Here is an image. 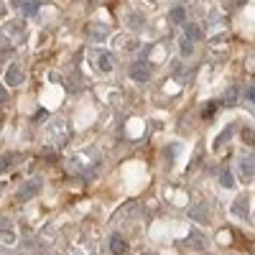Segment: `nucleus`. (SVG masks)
<instances>
[{
	"mask_svg": "<svg viewBox=\"0 0 255 255\" xmlns=\"http://www.w3.org/2000/svg\"><path fill=\"white\" fill-rule=\"evenodd\" d=\"M130 77L135 82H148V79H151V67H148L145 61H135L130 67Z\"/></svg>",
	"mask_w": 255,
	"mask_h": 255,
	"instance_id": "1",
	"label": "nucleus"
},
{
	"mask_svg": "<svg viewBox=\"0 0 255 255\" xmlns=\"http://www.w3.org/2000/svg\"><path fill=\"white\" fill-rule=\"evenodd\" d=\"M240 176L245 181H250L255 176V156H243L240 158Z\"/></svg>",
	"mask_w": 255,
	"mask_h": 255,
	"instance_id": "2",
	"label": "nucleus"
},
{
	"mask_svg": "<svg viewBox=\"0 0 255 255\" xmlns=\"http://www.w3.org/2000/svg\"><path fill=\"white\" fill-rule=\"evenodd\" d=\"M5 82L10 84V87L20 84V82H23V69H20L18 64H10V67H8V72H5Z\"/></svg>",
	"mask_w": 255,
	"mask_h": 255,
	"instance_id": "3",
	"label": "nucleus"
},
{
	"mask_svg": "<svg viewBox=\"0 0 255 255\" xmlns=\"http://www.w3.org/2000/svg\"><path fill=\"white\" fill-rule=\"evenodd\" d=\"M110 250H113V255H125V253H128V245H125L123 238L115 235V238L110 240Z\"/></svg>",
	"mask_w": 255,
	"mask_h": 255,
	"instance_id": "4",
	"label": "nucleus"
},
{
	"mask_svg": "<svg viewBox=\"0 0 255 255\" xmlns=\"http://www.w3.org/2000/svg\"><path fill=\"white\" fill-rule=\"evenodd\" d=\"M38 186H41V184H38V181H31V184H26V186H23V189H20V191H18V199H26V197H28V194H33V191H36V189H38Z\"/></svg>",
	"mask_w": 255,
	"mask_h": 255,
	"instance_id": "5",
	"label": "nucleus"
},
{
	"mask_svg": "<svg viewBox=\"0 0 255 255\" xmlns=\"http://www.w3.org/2000/svg\"><path fill=\"white\" fill-rule=\"evenodd\" d=\"M97 64H100V69H102V72H110V69H113V61H110V54H100Z\"/></svg>",
	"mask_w": 255,
	"mask_h": 255,
	"instance_id": "6",
	"label": "nucleus"
},
{
	"mask_svg": "<svg viewBox=\"0 0 255 255\" xmlns=\"http://www.w3.org/2000/svg\"><path fill=\"white\" fill-rule=\"evenodd\" d=\"M240 133H243V140H245L248 145H253V148H255V130H253V128H243Z\"/></svg>",
	"mask_w": 255,
	"mask_h": 255,
	"instance_id": "7",
	"label": "nucleus"
},
{
	"mask_svg": "<svg viewBox=\"0 0 255 255\" xmlns=\"http://www.w3.org/2000/svg\"><path fill=\"white\" fill-rule=\"evenodd\" d=\"M171 20H174V23H184V20H186L184 8H171Z\"/></svg>",
	"mask_w": 255,
	"mask_h": 255,
	"instance_id": "8",
	"label": "nucleus"
},
{
	"mask_svg": "<svg viewBox=\"0 0 255 255\" xmlns=\"http://www.w3.org/2000/svg\"><path fill=\"white\" fill-rule=\"evenodd\" d=\"M232 209H235V212H238V215H248V199L243 197L240 202H235V207H232Z\"/></svg>",
	"mask_w": 255,
	"mask_h": 255,
	"instance_id": "9",
	"label": "nucleus"
},
{
	"mask_svg": "<svg viewBox=\"0 0 255 255\" xmlns=\"http://www.w3.org/2000/svg\"><path fill=\"white\" fill-rule=\"evenodd\" d=\"M186 31H189V36H186L189 41H194V38H199V36H202V31H199V26H189Z\"/></svg>",
	"mask_w": 255,
	"mask_h": 255,
	"instance_id": "10",
	"label": "nucleus"
},
{
	"mask_svg": "<svg viewBox=\"0 0 255 255\" xmlns=\"http://www.w3.org/2000/svg\"><path fill=\"white\" fill-rule=\"evenodd\" d=\"M8 33H23V23H8Z\"/></svg>",
	"mask_w": 255,
	"mask_h": 255,
	"instance_id": "11",
	"label": "nucleus"
},
{
	"mask_svg": "<svg viewBox=\"0 0 255 255\" xmlns=\"http://www.w3.org/2000/svg\"><path fill=\"white\" fill-rule=\"evenodd\" d=\"M212 113H215V105H207V108L202 110V115H204V120H209V118H212Z\"/></svg>",
	"mask_w": 255,
	"mask_h": 255,
	"instance_id": "12",
	"label": "nucleus"
},
{
	"mask_svg": "<svg viewBox=\"0 0 255 255\" xmlns=\"http://www.w3.org/2000/svg\"><path fill=\"white\" fill-rule=\"evenodd\" d=\"M23 8H26V13H28V15H33V13L38 10V3H26Z\"/></svg>",
	"mask_w": 255,
	"mask_h": 255,
	"instance_id": "13",
	"label": "nucleus"
},
{
	"mask_svg": "<svg viewBox=\"0 0 255 255\" xmlns=\"http://www.w3.org/2000/svg\"><path fill=\"white\" fill-rule=\"evenodd\" d=\"M181 51H184L186 56L191 54V41H189V38H184V44H181Z\"/></svg>",
	"mask_w": 255,
	"mask_h": 255,
	"instance_id": "14",
	"label": "nucleus"
},
{
	"mask_svg": "<svg viewBox=\"0 0 255 255\" xmlns=\"http://www.w3.org/2000/svg\"><path fill=\"white\" fill-rule=\"evenodd\" d=\"M222 184H225V186H227V189H230V186H232V179H230V174H222Z\"/></svg>",
	"mask_w": 255,
	"mask_h": 255,
	"instance_id": "15",
	"label": "nucleus"
},
{
	"mask_svg": "<svg viewBox=\"0 0 255 255\" xmlns=\"http://www.w3.org/2000/svg\"><path fill=\"white\" fill-rule=\"evenodd\" d=\"M5 97H8V95H5V90L0 87V102H5Z\"/></svg>",
	"mask_w": 255,
	"mask_h": 255,
	"instance_id": "16",
	"label": "nucleus"
},
{
	"mask_svg": "<svg viewBox=\"0 0 255 255\" xmlns=\"http://www.w3.org/2000/svg\"><path fill=\"white\" fill-rule=\"evenodd\" d=\"M248 97H250V100L255 102V87H253V90H248Z\"/></svg>",
	"mask_w": 255,
	"mask_h": 255,
	"instance_id": "17",
	"label": "nucleus"
},
{
	"mask_svg": "<svg viewBox=\"0 0 255 255\" xmlns=\"http://www.w3.org/2000/svg\"><path fill=\"white\" fill-rule=\"evenodd\" d=\"M10 3H13V5H18V8H20V5H23V0H10Z\"/></svg>",
	"mask_w": 255,
	"mask_h": 255,
	"instance_id": "18",
	"label": "nucleus"
}]
</instances>
